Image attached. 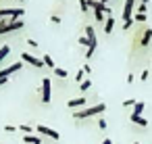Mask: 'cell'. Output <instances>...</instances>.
Here are the masks:
<instances>
[{"label": "cell", "instance_id": "35", "mask_svg": "<svg viewBox=\"0 0 152 144\" xmlns=\"http://www.w3.org/2000/svg\"><path fill=\"white\" fill-rule=\"evenodd\" d=\"M7 84V79H2V77H0V86H4Z\"/></svg>", "mask_w": 152, "mask_h": 144}, {"label": "cell", "instance_id": "27", "mask_svg": "<svg viewBox=\"0 0 152 144\" xmlns=\"http://www.w3.org/2000/svg\"><path fill=\"white\" fill-rule=\"evenodd\" d=\"M133 23H135V21H133V19H129V21H125V23H123V29H129V27H131V25H133Z\"/></svg>", "mask_w": 152, "mask_h": 144}, {"label": "cell", "instance_id": "22", "mask_svg": "<svg viewBox=\"0 0 152 144\" xmlns=\"http://www.w3.org/2000/svg\"><path fill=\"white\" fill-rule=\"evenodd\" d=\"M94 17H96V21H98V23L106 21V19H104V13H102V11H94Z\"/></svg>", "mask_w": 152, "mask_h": 144}, {"label": "cell", "instance_id": "10", "mask_svg": "<svg viewBox=\"0 0 152 144\" xmlns=\"http://www.w3.org/2000/svg\"><path fill=\"white\" fill-rule=\"evenodd\" d=\"M83 104H86V98H83V96H81V98H73V100L67 102L69 109H77V107H83Z\"/></svg>", "mask_w": 152, "mask_h": 144}, {"label": "cell", "instance_id": "4", "mask_svg": "<svg viewBox=\"0 0 152 144\" xmlns=\"http://www.w3.org/2000/svg\"><path fill=\"white\" fill-rule=\"evenodd\" d=\"M36 132H38L40 136H48V138H52L54 142H58V140H61V134H58L56 129L48 127V125H36Z\"/></svg>", "mask_w": 152, "mask_h": 144}, {"label": "cell", "instance_id": "33", "mask_svg": "<svg viewBox=\"0 0 152 144\" xmlns=\"http://www.w3.org/2000/svg\"><path fill=\"white\" fill-rule=\"evenodd\" d=\"M4 129H7V132H15V129H17V125H4Z\"/></svg>", "mask_w": 152, "mask_h": 144}, {"label": "cell", "instance_id": "6", "mask_svg": "<svg viewBox=\"0 0 152 144\" xmlns=\"http://www.w3.org/2000/svg\"><path fill=\"white\" fill-rule=\"evenodd\" d=\"M21 61L19 63H13V65H9L7 69H0V77H2V79H9V75L11 73H17V71H21Z\"/></svg>", "mask_w": 152, "mask_h": 144}, {"label": "cell", "instance_id": "36", "mask_svg": "<svg viewBox=\"0 0 152 144\" xmlns=\"http://www.w3.org/2000/svg\"><path fill=\"white\" fill-rule=\"evenodd\" d=\"M142 4H148V0H142Z\"/></svg>", "mask_w": 152, "mask_h": 144}, {"label": "cell", "instance_id": "11", "mask_svg": "<svg viewBox=\"0 0 152 144\" xmlns=\"http://www.w3.org/2000/svg\"><path fill=\"white\" fill-rule=\"evenodd\" d=\"M150 40H152V29H146V32H144V36H142V40H140V46H144V48H146V46L150 44Z\"/></svg>", "mask_w": 152, "mask_h": 144}, {"label": "cell", "instance_id": "30", "mask_svg": "<svg viewBox=\"0 0 152 144\" xmlns=\"http://www.w3.org/2000/svg\"><path fill=\"white\" fill-rule=\"evenodd\" d=\"M50 21H52V23H56V25H58V23H61V17H58V15H52V17H50Z\"/></svg>", "mask_w": 152, "mask_h": 144}, {"label": "cell", "instance_id": "2", "mask_svg": "<svg viewBox=\"0 0 152 144\" xmlns=\"http://www.w3.org/2000/svg\"><path fill=\"white\" fill-rule=\"evenodd\" d=\"M25 23L21 21V19H11L9 23H0V36H2V34H11V32H17V29H21Z\"/></svg>", "mask_w": 152, "mask_h": 144}, {"label": "cell", "instance_id": "32", "mask_svg": "<svg viewBox=\"0 0 152 144\" xmlns=\"http://www.w3.org/2000/svg\"><path fill=\"white\" fill-rule=\"evenodd\" d=\"M27 44H29L31 48H38V42H36V40H27Z\"/></svg>", "mask_w": 152, "mask_h": 144}, {"label": "cell", "instance_id": "7", "mask_svg": "<svg viewBox=\"0 0 152 144\" xmlns=\"http://www.w3.org/2000/svg\"><path fill=\"white\" fill-rule=\"evenodd\" d=\"M21 59H23V63H27V65H34V67H44V63H42V59H36L34 54H29V52H23L21 54Z\"/></svg>", "mask_w": 152, "mask_h": 144}, {"label": "cell", "instance_id": "37", "mask_svg": "<svg viewBox=\"0 0 152 144\" xmlns=\"http://www.w3.org/2000/svg\"><path fill=\"white\" fill-rule=\"evenodd\" d=\"M100 2H104V4H106V2H108V0H100Z\"/></svg>", "mask_w": 152, "mask_h": 144}, {"label": "cell", "instance_id": "15", "mask_svg": "<svg viewBox=\"0 0 152 144\" xmlns=\"http://www.w3.org/2000/svg\"><path fill=\"white\" fill-rule=\"evenodd\" d=\"M9 52H11V46H9V44H4L2 48H0V63H2V61L9 57Z\"/></svg>", "mask_w": 152, "mask_h": 144}, {"label": "cell", "instance_id": "39", "mask_svg": "<svg viewBox=\"0 0 152 144\" xmlns=\"http://www.w3.org/2000/svg\"><path fill=\"white\" fill-rule=\"evenodd\" d=\"M19 2H23V0H19Z\"/></svg>", "mask_w": 152, "mask_h": 144}, {"label": "cell", "instance_id": "14", "mask_svg": "<svg viewBox=\"0 0 152 144\" xmlns=\"http://www.w3.org/2000/svg\"><path fill=\"white\" fill-rule=\"evenodd\" d=\"M144 109H146V104H144L142 100H137V102L133 104V115H142V113H144Z\"/></svg>", "mask_w": 152, "mask_h": 144}, {"label": "cell", "instance_id": "18", "mask_svg": "<svg viewBox=\"0 0 152 144\" xmlns=\"http://www.w3.org/2000/svg\"><path fill=\"white\" fill-rule=\"evenodd\" d=\"M96 46H98V44H90V46H88V50H86V59H92V54L96 52Z\"/></svg>", "mask_w": 152, "mask_h": 144}, {"label": "cell", "instance_id": "20", "mask_svg": "<svg viewBox=\"0 0 152 144\" xmlns=\"http://www.w3.org/2000/svg\"><path fill=\"white\" fill-rule=\"evenodd\" d=\"M131 19H133L135 23H144V21H146V15H142V13H135Z\"/></svg>", "mask_w": 152, "mask_h": 144}, {"label": "cell", "instance_id": "26", "mask_svg": "<svg viewBox=\"0 0 152 144\" xmlns=\"http://www.w3.org/2000/svg\"><path fill=\"white\" fill-rule=\"evenodd\" d=\"M79 44H81V46H90V40H88L86 36H81V38H79Z\"/></svg>", "mask_w": 152, "mask_h": 144}, {"label": "cell", "instance_id": "34", "mask_svg": "<svg viewBox=\"0 0 152 144\" xmlns=\"http://www.w3.org/2000/svg\"><path fill=\"white\" fill-rule=\"evenodd\" d=\"M102 144H113V140H110V138H106V140H102Z\"/></svg>", "mask_w": 152, "mask_h": 144}, {"label": "cell", "instance_id": "9", "mask_svg": "<svg viewBox=\"0 0 152 144\" xmlns=\"http://www.w3.org/2000/svg\"><path fill=\"white\" fill-rule=\"evenodd\" d=\"M129 119H131V123H135V125H140V127H146V125H148V119L142 117V115H133V113H131Z\"/></svg>", "mask_w": 152, "mask_h": 144}, {"label": "cell", "instance_id": "8", "mask_svg": "<svg viewBox=\"0 0 152 144\" xmlns=\"http://www.w3.org/2000/svg\"><path fill=\"white\" fill-rule=\"evenodd\" d=\"M23 142L25 144H42V138H40V134H25Z\"/></svg>", "mask_w": 152, "mask_h": 144}, {"label": "cell", "instance_id": "19", "mask_svg": "<svg viewBox=\"0 0 152 144\" xmlns=\"http://www.w3.org/2000/svg\"><path fill=\"white\" fill-rule=\"evenodd\" d=\"M79 9H81V13H88L90 11V2L88 0H79Z\"/></svg>", "mask_w": 152, "mask_h": 144}, {"label": "cell", "instance_id": "28", "mask_svg": "<svg viewBox=\"0 0 152 144\" xmlns=\"http://www.w3.org/2000/svg\"><path fill=\"white\" fill-rule=\"evenodd\" d=\"M148 77H150V71H142V75H140V79H142V82H146Z\"/></svg>", "mask_w": 152, "mask_h": 144}, {"label": "cell", "instance_id": "12", "mask_svg": "<svg viewBox=\"0 0 152 144\" xmlns=\"http://www.w3.org/2000/svg\"><path fill=\"white\" fill-rule=\"evenodd\" d=\"M86 38L90 40V44H96V34H94L92 25H86Z\"/></svg>", "mask_w": 152, "mask_h": 144}, {"label": "cell", "instance_id": "3", "mask_svg": "<svg viewBox=\"0 0 152 144\" xmlns=\"http://www.w3.org/2000/svg\"><path fill=\"white\" fill-rule=\"evenodd\" d=\"M50 100H52V82L50 77H44L42 79V102L48 104Z\"/></svg>", "mask_w": 152, "mask_h": 144}, {"label": "cell", "instance_id": "23", "mask_svg": "<svg viewBox=\"0 0 152 144\" xmlns=\"http://www.w3.org/2000/svg\"><path fill=\"white\" fill-rule=\"evenodd\" d=\"M98 127H100V129H102V132H104V129H106V127H108V123H106V121H104V117H100V119H98Z\"/></svg>", "mask_w": 152, "mask_h": 144}, {"label": "cell", "instance_id": "17", "mask_svg": "<svg viewBox=\"0 0 152 144\" xmlns=\"http://www.w3.org/2000/svg\"><path fill=\"white\" fill-rule=\"evenodd\" d=\"M54 75H56V77H61V79H65L69 73H67L65 69H61V67H54Z\"/></svg>", "mask_w": 152, "mask_h": 144}, {"label": "cell", "instance_id": "21", "mask_svg": "<svg viewBox=\"0 0 152 144\" xmlns=\"http://www.w3.org/2000/svg\"><path fill=\"white\" fill-rule=\"evenodd\" d=\"M90 86H92V82H90V79H83V82L79 84V90L86 92V90H90Z\"/></svg>", "mask_w": 152, "mask_h": 144}, {"label": "cell", "instance_id": "16", "mask_svg": "<svg viewBox=\"0 0 152 144\" xmlns=\"http://www.w3.org/2000/svg\"><path fill=\"white\" fill-rule=\"evenodd\" d=\"M42 63H44L46 67H52V71H54V67H56V65H54V61H52V57H48V54H46V57H42Z\"/></svg>", "mask_w": 152, "mask_h": 144}, {"label": "cell", "instance_id": "31", "mask_svg": "<svg viewBox=\"0 0 152 144\" xmlns=\"http://www.w3.org/2000/svg\"><path fill=\"white\" fill-rule=\"evenodd\" d=\"M133 104H135V100H131V98H129V100H125V102H123V107H133Z\"/></svg>", "mask_w": 152, "mask_h": 144}, {"label": "cell", "instance_id": "25", "mask_svg": "<svg viewBox=\"0 0 152 144\" xmlns=\"http://www.w3.org/2000/svg\"><path fill=\"white\" fill-rule=\"evenodd\" d=\"M135 11H137V13H142V15H146V11H148V7H146V4H140V7H137Z\"/></svg>", "mask_w": 152, "mask_h": 144}, {"label": "cell", "instance_id": "1", "mask_svg": "<svg viewBox=\"0 0 152 144\" xmlns=\"http://www.w3.org/2000/svg\"><path fill=\"white\" fill-rule=\"evenodd\" d=\"M104 111H106V104H104V102H98V104H94V107H90V109L75 111L73 117H75V119H88V117H94V115H102Z\"/></svg>", "mask_w": 152, "mask_h": 144}, {"label": "cell", "instance_id": "5", "mask_svg": "<svg viewBox=\"0 0 152 144\" xmlns=\"http://www.w3.org/2000/svg\"><path fill=\"white\" fill-rule=\"evenodd\" d=\"M133 11H135V0H125V7H123V23L129 21L133 17Z\"/></svg>", "mask_w": 152, "mask_h": 144}, {"label": "cell", "instance_id": "13", "mask_svg": "<svg viewBox=\"0 0 152 144\" xmlns=\"http://www.w3.org/2000/svg\"><path fill=\"white\" fill-rule=\"evenodd\" d=\"M113 27H115V19L113 17H106V21H104V34H110Z\"/></svg>", "mask_w": 152, "mask_h": 144}, {"label": "cell", "instance_id": "24", "mask_svg": "<svg viewBox=\"0 0 152 144\" xmlns=\"http://www.w3.org/2000/svg\"><path fill=\"white\" fill-rule=\"evenodd\" d=\"M19 129H21L23 134H31V132H34V127H31V125H19Z\"/></svg>", "mask_w": 152, "mask_h": 144}, {"label": "cell", "instance_id": "29", "mask_svg": "<svg viewBox=\"0 0 152 144\" xmlns=\"http://www.w3.org/2000/svg\"><path fill=\"white\" fill-rule=\"evenodd\" d=\"M83 75H86V73H83V69H81V71H79V73H77V75H75V79H77V82H79V84H81V82H83Z\"/></svg>", "mask_w": 152, "mask_h": 144}, {"label": "cell", "instance_id": "38", "mask_svg": "<svg viewBox=\"0 0 152 144\" xmlns=\"http://www.w3.org/2000/svg\"><path fill=\"white\" fill-rule=\"evenodd\" d=\"M133 144H140V142H133Z\"/></svg>", "mask_w": 152, "mask_h": 144}]
</instances>
